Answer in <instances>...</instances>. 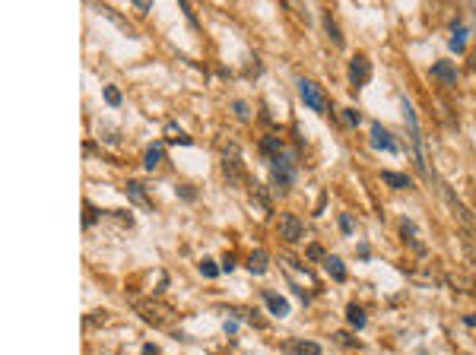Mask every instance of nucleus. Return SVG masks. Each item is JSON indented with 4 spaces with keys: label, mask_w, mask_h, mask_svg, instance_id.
<instances>
[{
    "label": "nucleus",
    "mask_w": 476,
    "mask_h": 355,
    "mask_svg": "<svg viewBox=\"0 0 476 355\" xmlns=\"http://www.w3.org/2000/svg\"><path fill=\"white\" fill-rule=\"evenodd\" d=\"M403 115H407V124H410V137H413V156L416 162H419V168L426 171V175H432V168H428V156H426V143H422V130H419V117H416V108L410 99H403Z\"/></svg>",
    "instance_id": "1"
},
{
    "label": "nucleus",
    "mask_w": 476,
    "mask_h": 355,
    "mask_svg": "<svg viewBox=\"0 0 476 355\" xmlns=\"http://www.w3.org/2000/svg\"><path fill=\"white\" fill-rule=\"evenodd\" d=\"M298 92H302V102L308 105L311 111H317V115H324L327 111V96H324V89L317 86L315 80H298Z\"/></svg>",
    "instance_id": "2"
},
{
    "label": "nucleus",
    "mask_w": 476,
    "mask_h": 355,
    "mask_svg": "<svg viewBox=\"0 0 476 355\" xmlns=\"http://www.w3.org/2000/svg\"><path fill=\"white\" fill-rule=\"evenodd\" d=\"M222 168H226V178L229 181H242L245 175V162H242V150H238V143H226L222 146Z\"/></svg>",
    "instance_id": "3"
},
{
    "label": "nucleus",
    "mask_w": 476,
    "mask_h": 355,
    "mask_svg": "<svg viewBox=\"0 0 476 355\" xmlns=\"http://www.w3.org/2000/svg\"><path fill=\"white\" fill-rule=\"evenodd\" d=\"M276 232L283 241H302L305 235V222L296 216V212H283V216L276 219Z\"/></svg>",
    "instance_id": "4"
},
{
    "label": "nucleus",
    "mask_w": 476,
    "mask_h": 355,
    "mask_svg": "<svg viewBox=\"0 0 476 355\" xmlns=\"http://www.w3.org/2000/svg\"><path fill=\"white\" fill-rule=\"evenodd\" d=\"M368 80H372V64H368L366 55H356L349 61V82L352 86H366Z\"/></svg>",
    "instance_id": "5"
},
{
    "label": "nucleus",
    "mask_w": 476,
    "mask_h": 355,
    "mask_svg": "<svg viewBox=\"0 0 476 355\" xmlns=\"http://www.w3.org/2000/svg\"><path fill=\"white\" fill-rule=\"evenodd\" d=\"M261 298H264V305H267V311H270L273 317H286V314L292 311L289 298H286V295H280V292H264Z\"/></svg>",
    "instance_id": "6"
},
{
    "label": "nucleus",
    "mask_w": 476,
    "mask_h": 355,
    "mask_svg": "<svg viewBox=\"0 0 476 355\" xmlns=\"http://www.w3.org/2000/svg\"><path fill=\"white\" fill-rule=\"evenodd\" d=\"M432 76L442 82V86H448V89L457 86V67L451 61H435L432 64Z\"/></svg>",
    "instance_id": "7"
},
{
    "label": "nucleus",
    "mask_w": 476,
    "mask_h": 355,
    "mask_svg": "<svg viewBox=\"0 0 476 355\" xmlns=\"http://www.w3.org/2000/svg\"><path fill=\"white\" fill-rule=\"evenodd\" d=\"M372 146L375 150H384V152H397V140H394L381 124H372Z\"/></svg>",
    "instance_id": "8"
},
{
    "label": "nucleus",
    "mask_w": 476,
    "mask_h": 355,
    "mask_svg": "<svg viewBox=\"0 0 476 355\" xmlns=\"http://www.w3.org/2000/svg\"><path fill=\"white\" fill-rule=\"evenodd\" d=\"M283 352H289V355H321V346L311 342V340H286Z\"/></svg>",
    "instance_id": "9"
},
{
    "label": "nucleus",
    "mask_w": 476,
    "mask_h": 355,
    "mask_svg": "<svg viewBox=\"0 0 476 355\" xmlns=\"http://www.w3.org/2000/svg\"><path fill=\"white\" fill-rule=\"evenodd\" d=\"M267 266H270L267 251H264V247H254V251H251V257H248V273L261 276V273H267Z\"/></svg>",
    "instance_id": "10"
},
{
    "label": "nucleus",
    "mask_w": 476,
    "mask_h": 355,
    "mask_svg": "<svg viewBox=\"0 0 476 355\" xmlns=\"http://www.w3.org/2000/svg\"><path fill=\"white\" fill-rule=\"evenodd\" d=\"M127 197H131V203H137L140 210H152V203H150V197H146L140 181H131V184H127Z\"/></svg>",
    "instance_id": "11"
},
{
    "label": "nucleus",
    "mask_w": 476,
    "mask_h": 355,
    "mask_svg": "<svg viewBox=\"0 0 476 355\" xmlns=\"http://www.w3.org/2000/svg\"><path fill=\"white\" fill-rule=\"evenodd\" d=\"M324 270L333 276L337 282H346V263L337 257V254H331V257H324Z\"/></svg>",
    "instance_id": "12"
},
{
    "label": "nucleus",
    "mask_w": 476,
    "mask_h": 355,
    "mask_svg": "<svg viewBox=\"0 0 476 355\" xmlns=\"http://www.w3.org/2000/svg\"><path fill=\"white\" fill-rule=\"evenodd\" d=\"M283 150H286V146H283V140H280V137H273V133L261 140V152H264V159H267V162H270V159H273V156H280V152H283Z\"/></svg>",
    "instance_id": "13"
},
{
    "label": "nucleus",
    "mask_w": 476,
    "mask_h": 355,
    "mask_svg": "<svg viewBox=\"0 0 476 355\" xmlns=\"http://www.w3.org/2000/svg\"><path fill=\"white\" fill-rule=\"evenodd\" d=\"M381 178H384V184H391L394 191H407L413 181H410L407 175H401V171H381Z\"/></svg>",
    "instance_id": "14"
},
{
    "label": "nucleus",
    "mask_w": 476,
    "mask_h": 355,
    "mask_svg": "<svg viewBox=\"0 0 476 355\" xmlns=\"http://www.w3.org/2000/svg\"><path fill=\"white\" fill-rule=\"evenodd\" d=\"M162 156H166V146H162V143L150 146V150H146V156H143V168H146V171H152L159 162H162Z\"/></svg>",
    "instance_id": "15"
},
{
    "label": "nucleus",
    "mask_w": 476,
    "mask_h": 355,
    "mask_svg": "<svg viewBox=\"0 0 476 355\" xmlns=\"http://www.w3.org/2000/svg\"><path fill=\"white\" fill-rule=\"evenodd\" d=\"M346 321H349L352 330H362L366 327V311L359 305H346Z\"/></svg>",
    "instance_id": "16"
},
{
    "label": "nucleus",
    "mask_w": 476,
    "mask_h": 355,
    "mask_svg": "<svg viewBox=\"0 0 476 355\" xmlns=\"http://www.w3.org/2000/svg\"><path fill=\"white\" fill-rule=\"evenodd\" d=\"M321 20H324V32H327V38H331L333 45H343V32H340L337 20H333L331 13H324V16H321Z\"/></svg>",
    "instance_id": "17"
},
{
    "label": "nucleus",
    "mask_w": 476,
    "mask_h": 355,
    "mask_svg": "<svg viewBox=\"0 0 476 355\" xmlns=\"http://www.w3.org/2000/svg\"><path fill=\"white\" fill-rule=\"evenodd\" d=\"M92 7H96L102 16H108V20L115 22V26L121 29V32H131V26H127V20H124V16H121V13H115V10H111V7H102V3H92Z\"/></svg>",
    "instance_id": "18"
},
{
    "label": "nucleus",
    "mask_w": 476,
    "mask_h": 355,
    "mask_svg": "<svg viewBox=\"0 0 476 355\" xmlns=\"http://www.w3.org/2000/svg\"><path fill=\"white\" fill-rule=\"evenodd\" d=\"M451 32H454V35H451V48H454V51H463V41H467V29H463L461 22H454V26H451Z\"/></svg>",
    "instance_id": "19"
},
{
    "label": "nucleus",
    "mask_w": 476,
    "mask_h": 355,
    "mask_svg": "<svg viewBox=\"0 0 476 355\" xmlns=\"http://www.w3.org/2000/svg\"><path fill=\"white\" fill-rule=\"evenodd\" d=\"M102 96H105V102H108L111 108H121V102H124V99H121V89H117V86H111V82L102 89Z\"/></svg>",
    "instance_id": "20"
},
{
    "label": "nucleus",
    "mask_w": 476,
    "mask_h": 355,
    "mask_svg": "<svg viewBox=\"0 0 476 355\" xmlns=\"http://www.w3.org/2000/svg\"><path fill=\"white\" fill-rule=\"evenodd\" d=\"M340 121H343L346 127H359V124H362V115H359L356 108H343V111H340Z\"/></svg>",
    "instance_id": "21"
},
{
    "label": "nucleus",
    "mask_w": 476,
    "mask_h": 355,
    "mask_svg": "<svg viewBox=\"0 0 476 355\" xmlns=\"http://www.w3.org/2000/svg\"><path fill=\"white\" fill-rule=\"evenodd\" d=\"M201 273L207 276V280H216V276H219V263H216V260H201Z\"/></svg>",
    "instance_id": "22"
},
{
    "label": "nucleus",
    "mask_w": 476,
    "mask_h": 355,
    "mask_svg": "<svg viewBox=\"0 0 476 355\" xmlns=\"http://www.w3.org/2000/svg\"><path fill=\"white\" fill-rule=\"evenodd\" d=\"M178 7H181V13L187 16V22H191L194 29L201 26V22H197V13H194V10H191V0H178Z\"/></svg>",
    "instance_id": "23"
},
{
    "label": "nucleus",
    "mask_w": 476,
    "mask_h": 355,
    "mask_svg": "<svg viewBox=\"0 0 476 355\" xmlns=\"http://www.w3.org/2000/svg\"><path fill=\"white\" fill-rule=\"evenodd\" d=\"M96 219H99V210H96V206H86V216H83V226H86V229H92V226H96Z\"/></svg>",
    "instance_id": "24"
},
{
    "label": "nucleus",
    "mask_w": 476,
    "mask_h": 355,
    "mask_svg": "<svg viewBox=\"0 0 476 355\" xmlns=\"http://www.w3.org/2000/svg\"><path fill=\"white\" fill-rule=\"evenodd\" d=\"M305 254H308V260H324V247L321 245H308V251Z\"/></svg>",
    "instance_id": "25"
},
{
    "label": "nucleus",
    "mask_w": 476,
    "mask_h": 355,
    "mask_svg": "<svg viewBox=\"0 0 476 355\" xmlns=\"http://www.w3.org/2000/svg\"><path fill=\"white\" fill-rule=\"evenodd\" d=\"M340 232H343V235H352V216H346V212L340 216Z\"/></svg>",
    "instance_id": "26"
},
{
    "label": "nucleus",
    "mask_w": 476,
    "mask_h": 355,
    "mask_svg": "<svg viewBox=\"0 0 476 355\" xmlns=\"http://www.w3.org/2000/svg\"><path fill=\"white\" fill-rule=\"evenodd\" d=\"M131 3L140 10V13H150V7H152V0H131Z\"/></svg>",
    "instance_id": "27"
},
{
    "label": "nucleus",
    "mask_w": 476,
    "mask_h": 355,
    "mask_svg": "<svg viewBox=\"0 0 476 355\" xmlns=\"http://www.w3.org/2000/svg\"><path fill=\"white\" fill-rule=\"evenodd\" d=\"M235 115H238V117H242V121H245V117L251 115V111H248V105H245V102H235Z\"/></svg>",
    "instance_id": "28"
},
{
    "label": "nucleus",
    "mask_w": 476,
    "mask_h": 355,
    "mask_svg": "<svg viewBox=\"0 0 476 355\" xmlns=\"http://www.w3.org/2000/svg\"><path fill=\"white\" fill-rule=\"evenodd\" d=\"M143 355H159V346H152V342H146V346H143Z\"/></svg>",
    "instance_id": "29"
},
{
    "label": "nucleus",
    "mask_w": 476,
    "mask_h": 355,
    "mask_svg": "<svg viewBox=\"0 0 476 355\" xmlns=\"http://www.w3.org/2000/svg\"><path fill=\"white\" fill-rule=\"evenodd\" d=\"M222 270H235V257H232V254H229V257L222 260Z\"/></svg>",
    "instance_id": "30"
},
{
    "label": "nucleus",
    "mask_w": 476,
    "mask_h": 355,
    "mask_svg": "<svg viewBox=\"0 0 476 355\" xmlns=\"http://www.w3.org/2000/svg\"><path fill=\"white\" fill-rule=\"evenodd\" d=\"M463 324H470V327H476V314H470V317H463Z\"/></svg>",
    "instance_id": "31"
}]
</instances>
